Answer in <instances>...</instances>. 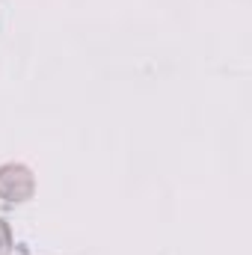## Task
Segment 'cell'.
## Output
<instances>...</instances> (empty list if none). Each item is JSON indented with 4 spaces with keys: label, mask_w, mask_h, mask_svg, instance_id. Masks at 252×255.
Wrapping results in <instances>:
<instances>
[{
    "label": "cell",
    "mask_w": 252,
    "mask_h": 255,
    "mask_svg": "<svg viewBox=\"0 0 252 255\" xmlns=\"http://www.w3.org/2000/svg\"><path fill=\"white\" fill-rule=\"evenodd\" d=\"M36 190L33 172L21 163H6L0 166V199L6 202H27Z\"/></svg>",
    "instance_id": "6da1fadb"
},
{
    "label": "cell",
    "mask_w": 252,
    "mask_h": 255,
    "mask_svg": "<svg viewBox=\"0 0 252 255\" xmlns=\"http://www.w3.org/2000/svg\"><path fill=\"white\" fill-rule=\"evenodd\" d=\"M9 247H12V232H9V223L0 220V255L6 253Z\"/></svg>",
    "instance_id": "7a4b0ae2"
}]
</instances>
